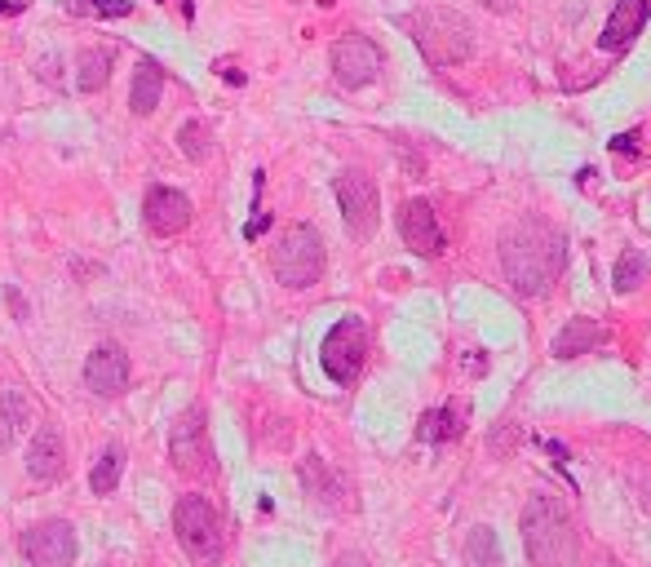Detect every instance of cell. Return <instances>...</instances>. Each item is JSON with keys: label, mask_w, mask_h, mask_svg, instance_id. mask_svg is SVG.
Segmentation results:
<instances>
[{"label": "cell", "mask_w": 651, "mask_h": 567, "mask_svg": "<svg viewBox=\"0 0 651 567\" xmlns=\"http://www.w3.org/2000/svg\"><path fill=\"white\" fill-rule=\"evenodd\" d=\"M563 258H568L563 231H555V226L540 217H523L501 236V271L518 297L546 293L555 284V275L563 271Z\"/></svg>", "instance_id": "6da1fadb"}, {"label": "cell", "mask_w": 651, "mask_h": 567, "mask_svg": "<svg viewBox=\"0 0 651 567\" xmlns=\"http://www.w3.org/2000/svg\"><path fill=\"white\" fill-rule=\"evenodd\" d=\"M523 545L536 567H572L576 558V528L559 497H532L523 506Z\"/></svg>", "instance_id": "7a4b0ae2"}, {"label": "cell", "mask_w": 651, "mask_h": 567, "mask_svg": "<svg viewBox=\"0 0 651 567\" xmlns=\"http://www.w3.org/2000/svg\"><path fill=\"white\" fill-rule=\"evenodd\" d=\"M403 27L434 67H457L475 54V27L457 10H416L412 19H403Z\"/></svg>", "instance_id": "3957f363"}, {"label": "cell", "mask_w": 651, "mask_h": 567, "mask_svg": "<svg viewBox=\"0 0 651 567\" xmlns=\"http://www.w3.org/2000/svg\"><path fill=\"white\" fill-rule=\"evenodd\" d=\"M271 271H275V280L284 288L319 284V275H323V240H319L315 226H306V222L288 226V231L275 240V249H271Z\"/></svg>", "instance_id": "277c9868"}, {"label": "cell", "mask_w": 651, "mask_h": 567, "mask_svg": "<svg viewBox=\"0 0 651 567\" xmlns=\"http://www.w3.org/2000/svg\"><path fill=\"white\" fill-rule=\"evenodd\" d=\"M368 360V328L359 315H346L342 324L329 328V337H323V347H319V364L323 373H329L338 386H351L359 377Z\"/></svg>", "instance_id": "5b68a950"}, {"label": "cell", "mask_w": 651, "mask_h": 567, "mask_svg": "<svg viewBox=\"0 0 651 567\" xmlns=\"http://www.w3.org/2000/svg\"><path fill=\"white\" fill-rule=\"evenodd\" d=\"M173 532H178L182 549L195 563H217V558H222V523H217V510L204 497H182L178 501Z\"/></svg>", "instance_id": "8992f818"}, {"label": "cell", "mask_w": 651, "mask_h": 567, "mask_svg": "<svg viewBox=\"0 0 651 567\" xmlns=\"http://www.w3.org/2000/svg\"><path fill=\"white\" fill-rule=\"evenodd\" d=\"M169 457L182 475H213V447H208V426H204V412L199 408H186L178 421H173V434H169Z\"/></svg>", "instance_id": "52a82bcc"}, {"label": "cell", "mask_w": 651, "mask_h": 567, "mask_svg": "<svg viewBox=\"0 0 651 567\" xmlns=\"http://www.w3.org/2000/svg\"><path fill=\"white\" fill-rule=\"evenodd\" d=\"M333 191H338V204H342V217L351 226V236L368 240L377 231V182L364 169H342L333 178Z\"/></svg>", "instance_id": "ba28073f"}, {"label": "cell", "mask_w": 651, "mask_h": 567, "mask_svg": "<svg viewBox=\"0 0 651 567\" xmlns=\"http://www.w3.org/2000/svg\"><path fill=\"white\" fill-rule=\"evenodd\" d=\"M76 528L67 519H45L23 532V558L32 567H71L76 563Z\"/></svg>", "instance_id": "9c48e42d"}, {"label": "cell", "mask_w": 651, "mask_h": 567, "mask_svg": "<svg viewBox=\"0 0 651 567\" xmlns=\"http://www.w3.org/2000/svg\"><path fill=\"white\" fill-rule=\"evenodd\" d=\"M399 236L416 258H444V249H448V231H444L439 213L430 208V200H403Z\"/></svg>", "instance_id": "30bf717a"}, {"label": "cell", "mask_w": 651, "mask_h": 567, "mask_svg": "<svg viewBox=\"0 0 651 567\" xmlns=\"http://www.w3.org/2000/svg\"><path fill=\"white\" fill-rule=\"evenodd\" d=\"M381 71V49L368 36H342L333 45V76L342 89H364Z\"/></svg>", "instance_id": "8fae6325"}, {"label": "cell", "mask_w": 651, "mask_h": 567, "mask_svg": "<svg viewBox=\"0 0 651 567\" xmlns=\"http://www.w3.org/2000/svg\"><path fill=\"white\" fill-rule=\"evenodd\" d=\"M142 222H147L151 236L169 240V236H178V231H186V226H191V200L182 191H173V186L151 182L147 195H142Z\"/></svg>", "instance_id": "7c38bea8"}, {"label": "cell", "mask_w": 651, "mask_h": 567, "mask_svg": "<svg viewBox=\"0 0 651 567\" xmlns=\"http://www.w3.org/2000/svg\"><path fill=\"white\" fill-rule=\"evenodd\" d=\"M84 386L93 395H102V399L125 395V386H129V355L121 347H98L84 360Z\"/></svg>", "instance_id": "4fadbf2b"}, {"label": "cell", "mask_w": 651, "mask_h": 567, "mask_svg": "<svg viewBox=\"0 0 651 567\" xmlns=\"http://www.w3.org/2000/svg\"><path fill=\"white\" fill-rule=\"evenodd\" d=\"M62 470H67L62 434H58V426H41L32 434V447H27V475L36 484H54V479H62Z\"/></svg>", "instance_id": "5bb4252c"}, {"label": "cell", "mask_w": 651, "mask_h": 567, "mask_svg": "<svg viewBox=\"0 0 651 567\" xmlns=\"http://www.w3.org/2000/svg\"><path fill=\"white\" fill-rule=\"evenodd\" d=\"M647 14H651V0H620L607 19V27H603V49H625L642 32Z\"/></svg>", "instance_id": "9a60e30c"}, {"label": "cell", "mask_w": 651, "mask_h": 567, "mask_svg": "<svg viewBox=\"0 0 651 567\" xmlns=\"http://www.w3.org/2000/svg\"><path fill=\"white\" fill-rule=\"evenodd\" d=\"M164 98V67L156 58H142L134 71V89H129V111L134 116H151Z\"/></svg>", "instance_id": "2e32d148"}, {"label": "cell", "mask_w": 651, "mask_h": 567, "mask_svg": "<svg viewBox=\"0 0 651 567\" xmlns=\"http://www.w3.org/2000/svg\"><path fill=\"white\" fill-rule=\"evenodd\" d=\"M301 484L323 506H346V484H342V475L329 470V462H323V457H306L301 462Z\"/></svg>", "instance_id": "e0dca14e"}, {"label": "cell", "mask_w": 651, "mask_h": 567, "mask_svg": "<svg viewBox=\"0 0 651 567\" xmlns=\"http://www.w3.org/2000/svg\"><path fill=\"white\" fill-rule=\"evenodd\" d=\"M112 63H116L112 49H80L76 54V89L80 93L106 89V80H112Z\"/></svg>", "instance_id": "ac0fdd59"}, {"label": "cell", "mask_w": 651, "mask_h": 567, "mask_svg": "<svg viewBox=\"0 0 651 567\" xmlns=\"http://www.w3.org/2000/svg\"><path fill=\"white\" fill-rule=\"evenodd\" d=\"M603 342V328L594 319H568V328L555 337V355L559 360H576V355H590V347Z\"/></svg>", "instance_id": "d6986e66"}, {"label": "cell", "mask_w": 651, "mask_h": 567, "mask_svg": "<svg viewBox=\"0 0 651 567\" xmlns=\"http://www.w3.org/2000/svg\"><path fill=\"white\" fill-rule=\"evenodd\" d=\"M121 475H125V447L112 443V447H102V452H98L93 475H89V488H93L98 497H112L116 484H121Z\"/></svg>", "instance_id": "ffe728a7"}, {"label": "cell", "mask_w": 651, "mask_h": 567, "mask_svg": "<svg viewBox=\"0 0 651 567\" xmlns=\"http://www.w3.org/2000/svg\"><path fill=\"white\" fill-rule=\"evenodd\" d=\"M466 430V404H448L439 412H425L421 417V439L430 443H444V439H457Z\"/></svg>", "instance_id": "44dd1931"}, {"label": "cell", "mask_w": 651, "mask_h": 567, "mask_svg": "<svg viewBox=\"0 0 651 567\" xmlns=\"http://www.w3.org/2000/svg\"><path fill=\"white\" fill-rule=\"evenodd\" d=\"M178 151H182L191 165H204V160L213 156V134H208V125H204V121L178 125Z\"/></svg>", "instance_id": "7402d4cb"}, {"label": "cell", "mask_w": 651, "mask_h": 567, "mask_svg": "<svg viewBox=\"0 0 651 567\" xmlns=\"http://www.w3.org/2000/svg\"><path fill=\"white\" fill-rule=\"evenodd\" d=\"M466 567H501V541L492 528H475L466 536Z\"/></svg>", "instance_id": "603a6c76"}, {"label": "cell", "mask_w": 651, "mask_h": 567, "mask_svg": "<svg viewBox=\"0 0 651 567\" xmlns=\"http://www.w3.org/2000/svg\"><path fill=\"white\" fill-rule=\"evenodd\" d=\"M67 14H84V19H125V14H134V0H67Z\"/></svg>", "instance_id": "cb8c5ba5"}, {"label": "cell", "mask_w": 651, "mask_h": 567, "mask_svg": "<svg viewBox=\"0 0 651 567\" xmlns=\"http://www.w3.org/2000/svg\"><path fill=\"white\" fill-rule=\"evenodd\" d=\"M0 417H5V443L27 426V399L19 390H5V399H0Z\"/></svg>", "instance_id": "d4e9b609"}, {"label": "cell", "mask_w": 651, "mask_h": 567, "mask_svg": "<svg viewBox=\"0 0 651 567\" xmlns=\"http://www.w3.org/2000/svg\"><path fill=\"white\" fill-rule=\"evenodd\" d=\"M642 275H647L642 253H625V258L616 262V293H633V288L642 284Z\"/></svg>", "instance_id": "484cf974"}, {"label": "cell", "mask_w": 651, "mask_h": 567, "mask_svg": "<svg viewBox=\"0 0 651 567\" xmlns=\"http://www.w3.org/2000/svg\"><path fill=\"white\" fill-rule=\"evenodd\" d=\"M333 567H373V563H368L364 554H342V558L333 563Z\"/></svg>", "instance_id": "4316f807"}, {"label": "cell", "mask_w": 651, "mask_h": 567, "mask_svg": "<svg viewBox=\"0 0 651 567\" xmlns=\"http://www.w3.org/2000/svg\"><path fill=\"white\" fill-rule=\"evenodd\" d=\"M612 151H633V134H625V138H616V143H612Z\"/></svg>", "instance_id": "83f0119b"}, {"label": "cell", "mask_w": 651, "mask_h": 567, "mask_svg": "<svg viewBox=\"0 0 651 567\" xmlns=\"http://www.w3.org/2000/svg\"><path fill=\"white\" fill-rule=\"evenodd\" d=\"M23 5H19V0H0V14H19Z\"/></svg>", "instance_id": "f1b7e54d"}, {"label": "cell", "mask_w": 651, "mask_h": 567, "mask_svg": "<svg viewBox=\"0 0 651 567\" xmlns=\"http://www.w3.org/2000/svg\"><path fill=\"white\" fill-rule=\"evenodd\" d=\"M598 567H616V563H612V558H603V563H598Z\"/></svg>", "instance_id": "f546056e"}]
</instances>
